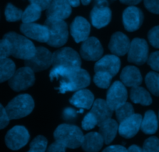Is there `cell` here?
Wrapping results in <instances>:
<instances>
[{"instance_id": "24", "label": "cell", "mask_w": 159, "mask_h": 152, "mask_svg": "<svg viewBox=\"0 0 159 152\" xmlns=\"http://www.w3.org/2000/svg\"><path fill=\"white\" fill-rule=\"evenodd\" d=\"M104 143L105 141L100 133L92 132L84 136L81 147L86 152H98L101 150Z\"/></svg>"}, {"instance_id": "2", "label": "cell", "mask_w": 159, "mask_h": 152, "mask_svg": "<svg viewBox=\"0 0 159 152\" xmlns=\"http://www.w3.org/2000/svg\"><path fill=\"white\" fill-rule=\"evenodd\" d=\"M11 44V56L20 59L27 60L33 57L36 52V48L31 41L26 37L15 33L9 32L3 36Z\"/></svg>"}, {"instance_id": "13", "label": "cell", "mask_w": 159, "mask_h": 152, "mask_svg": "<svg viewBox=\"0 0 159 152\" xmlns=\"http://www.w3.org/2000/svg\"><path fill=\"white\" fill-rule=\"evenodd\" d=\"M72 6L67 0H52L51 3L46 10L48 19L63 21L70 16Z\"/></svg>"}, {"instance_id": "1", "label": "cell", "mask_w": 159, "mask_h": 152, "mask_svg": "<svg viewBox=\"0 0 159 152\" xmlns=\"http://www.w3.org/2000/svg\"><path fill=\"white\" fill-rule=\"evenodd\" d=\"M49 77L52 81H59V86L57 90L61 94L81 90L88 87L91 83L89 73L80 67L52 68Z\"/></svg>"}, {"instance_id": "17", "label": "cell", "mask_w": 159, "mask_h": 152, "mask_svg": "<svg viewBox=\"0 0 159 152\" xmlns=\"http://www.w3.org/2000/svg\"><path fill=\"white\" fill-rule=\"evenodd\" d=\"M71 35L76 43L84 41L89 37L91 24L82 16H76L70 27Z\"/></svg>"}, {"instance_id": "18", "label": "cell", "mask_w": 159, "mask_h": 152, "mask_svg": "<svg viewBox=\"0 0 159 152\" xmlns=\"http://www.w3.org/2000/svg\"><path fill=\"white\" fill-rule=\"evenodd\" d=\"M130 45L129 39L122 32H116L111 37L108 48L113 55L123 56L128 53Z\"/></svg>"}, {"instance_id": "47", "label": "cell", "mask_w": 159, "mask_h": 152, "mask_svg": "<svg viewBox=\"0 0 159 152\" xmlns=\"http://www.w3.org/2000/svg\"><path fill=\"white\" fill-rule=\"evenodd\" d=\"M94 6H108L109 7V1L108 0H94Z\"/></svg>"}, {"instance_id": "36", "label": "cell", "mask_w": 159, "mask_h": 152, "mask_svg": "<svg viewBox=\"0 0 159 152\" xmlns=\"http://www.w3.org/2000/svg\"><path fill=\"white\" fill-rule=\"evenodd\" d=\"M98 125V121L94 115L90 112L85 116L82 121V128L84 130H90L94 129Z\"/></svg>"}, {"instance_id": "41", "label": "cell", "mask_w": 159, "mask_h": 152, "mask_svg": "<svg viewBox=\"0 0 159 152\" xmlns=\"http://www.w3.org/2000/svg\"><path fill=\"white\" fill-rule=\"evenodd\" d=\"M147 10L155 14H159V0H143Z\"/></svg>"}, {"instance_id": "14", "label": "cell", "mask_w": 159, "mask_h": 152, "mask_svg": "<svg viewBox=\"0 0 159 152\" xmlns=\"http://www.w3.org/2000/svg\"><path fill=\"white\" fill-rule=\"evenodd\" d=\"M143 12L137 7L131 6L124 10L123 13V23L127 31L138 30L143 24Z\"/></svg>"}, {"instance_id": "10", "label": "cell", "mask_w": 159, "mask_h": 152, "mask_svg": "<svg viewBox=\"0 0 159 152\" xmlns=\"http://www.w3.org/2000/svg\"><path fill=\"white\" fill-rule=\"evenodd\" d=\"M148 44L144 39L134 38L128 51V61L137 65H143L148 59Z\"/></svg>"}, {"instance_id": "8", "label": "cell", "mask_w": 159, "mask_h": 152, "mask_svg": "<svg viewBox=\"0 0 159 152\" xmlns=\"http://www.w3.org/2000/svg\"><path fill=\"white\" fill-rule=\"evenodd\" d=\"M30 134L28 130L23 126H15L7 132L5 136L6 145L13 150L22 148L28 143Z\"/></svg>"}, {"instance_id": "22", "label": "cell", "mask_w": 159, "mask_h": 152, "mask_svg": "<svg viewBox=\"0 0 159 152\" xmlns=\"http://www.w3.org/2000/svg\"><path fill=\"white\" fill-rule=\"evenodd\" d=\"M122 83L126 87H138L142 83V76L140 70L134 66L126 67L120 74Z\"/></svg>"}, {"instance_id": "40", "label": "cell", "mask_w": 159, "mask_h": 152, "mask_svg": "<svg viewBox=\"0 0 159 152\" xmlns=\"http://www.w3.org/2000/svg\"><path fill=\"white\" fill-rule=\"evenodd\" d=\"M10 118L7 115L6 108L0 103V130L6 128L10 123Z\"/></svg>"}, {"instance_id": "46", "label": "cell", "mask_w": 159, "mask_h": 152, "mask_svg": "<svg viewBox=\"0 0 159 152\" xmlns=\"http://www.w3.org/2000/svg\"><path fill=\"white\" fill-rule=\"evenodd\" d=\"M122 3L126 4V5H129V6H134L137 5V4L140 3L142 0H119Z\"/></svg>"}, {"instance_id": "51", "label": "cell", "mask_w": 159, "mask_h": 152, "mask_svg": "<svg viewBox=\"0 0 159 152\" xmlns=\"http://www.w3.org/2000/svg\"><path fill=\"white\" fill-rule=\"evenodd\" d=\"M158 119H159V113H158Z\"/></svg>"}, {"instance_id": "33", "label": "cell", "mask_w": 159, "mask_h": 152, "mask_svg": "<svg viewBox=\"0 0 159 152\" xmlns=\"http://www.w3.org/2000/svg\"><path fill=\"white\" fill-rule=\"evenodd\" d=\"M23 11L16 8L12 3L7 4L5 10L6 19L8 22H16L22 18Z\"/></svg>"}, {"instance_id": "35", "label": "cell", "mask_w": 159, "mask_h": 152, "mask_svg": "<svg viewBox=\"0 0 159 152\" xmlns=\"http://www.w3.org/2000/svg\"><path fill=\"white\" fill-rule=\"evenodd\" d=\"M144 152H159V139L155 136H151L144 141L143 145Z\"/></svg>"}, {"instance_id": "43", "label": "cell", "mask_w": 159, "mask_h": 152, "mask_svg": "<svg viewBox=\"0 0 159 152\" xmlns=\"http://www.w3.org/2000/svg\"><path fill=\"white\" fill-rule=\"evenodd\" d=\"M66 147L63 144L56 140L46 149V152H66Z\"/></svg>"}, {"instance_id": "50", "label": "cell", "mask_w": 159, "mask_h": 152, "mask_svg": "<svg viewBox=\"0 0 159 152\" xmlns=\"http://www.w3.org/2000/svg\"><path fill=\"white\" fill-rule=\"evenodd\" d=\"M80 1H81L82 4H83V5H84V6L88 5V4H89L90 2H91V0H80Z\"/></svg>"}, {"instance_id": "45", "label": "cell", "mask_w": 159, "mask_h": 152, "mask_svg": "<svg viewBox=\"0 0 159 152\" xmlns=\"http://www.w3.org/2000/svg\"><path fill=\"white\" fill-rule=\"evenodd\" d=\"M102 152H128V150L123 146L112 145L106 147Z\"/></svg>"}, {"instance_id": "49", "label": "cell", "mask_w": 159, "mask_h": 152, "mask_svg": "<svg viewBox=\"0 0 159 152\" xmlns=\"http://www.w3.org/2000/svg\"><path fill=\"white\" fill-rule=\"evenodd\" d=\"M67 1L73 7H76L80 5V0H67Z\"/></svg>"}, {"instance_id": "30", "label": "cell", "mask_w": 159, "mask_h": 152, "mask_svg": "<svg viewBox=\"0 0 159 152\" xmlns=\"http://www.w3.org/2000/svg\"><path fill=\"white\" fill-rule=\"evenodd\" d=\"M145 83L153 94L159 96V74L155 72H150L145 77Z\"/></svg>"}, {"instance_id": "5", "label": "cell", "mask_w": 159, "mask_h": 152, "mask_svg": "<svg viewBox=\"0 0 159 152\" xmlns=\"http://www.w3.org/2000/svg\"><path fill=\"white\" fill-rule=\"evenodd\" d=\"M45 25L49 32L47 44L52 47H61L66 43L69 34L68 27L65 21L47 18Z\"/></svg>"}, {"instance_id": "34", "label": "cell", "mask_w": 159, "mask_h": 152, "mask_svg": "<svg viewBox=\"0 0 159 152\" xmlns=\"http://www.w3.org/2000/svg\"><path fill=\"white\" fill-rule=\"evenodd\" d=\"M48 146L47 139L43 136H38L31 141L30 150L27 152H45Z\"/></svg>"}, {"instance_id": "28", "label": "cell", "mask_w": 159, "mask_h": 152, "mask_svg": "<svg viewBox=\"0 0 159 152\" xmlns=\"http://www.w3.org/2000/svg\"><path fill=\"white\" fill-rule=\"evenodd\" d=\"M16 71L14 62L9 58H0V84L9 81Z\"/></svg>"}, {"instance_id": "48", "label": "cell", "mask_w": 159, "mask_h": 152, "mask_svg": "<svg viewBox=\"0 0 159 152\" xmlns=\"http://www.w3.org/2000/svg\"><path fill=\"white\" fill-rule=\"evenodd\" d=\"M128 152H144L143 150V149L140 148V147L137 145H132L127 149Z\"/></svg>"}, {"instance_id": "6", "label": "cell", "mask_w": 159, "mask_h": 152, "mask_svg": "<svg viewBox=\"0 0 159 152\" xmlns=\"http://www.w3.org/2000/svg\"><path fill=\"white\" fill-rule=\"evenodd\" d=\"M81 67L80 55L71 48H62L52 54V68H76Z\"/></svg>"}, {"instance_id": "7", "label": "cell", "mask_w": 159, "mask_h": 152, "mask_svg": "<svg viewBox=\"0 0 159 152\" xmlns=\"http://www.w3.org/2000/svg\"><path fill=\"white\" fill-rule=\"evenodd\" d=\"M34 81V72L29 67H24L16 70L8 83L12 90L20 91L33 86Z\"/></svg>"}, {"instance_id": "26", "label": "cell", "mask_w": 159, "mask_h": 152, "mask_svg": "<svg viewBox=\"0 0 159 152\" xmlns=\"http://www.w3.org/2000/svg\"><path fill=\"white\" fill-rule=\"evenodd\" d=\"M130 99L134 103L142 105H150L152 103V98L149 92L139 86L132 87L130 90Z\"/></svg>"}, {"instance_id": "20", "label": "cell", "mask_w": 159, "mask_h": 152, "mask_svg": "<svg viewBox=\"0 0 159 152\" xmlns=\"http://www.w3.org/2000/svg\"><path fill=\"white\" fill-rule=\"evenodd\" d=\"M111 11L108 6H94L91 12V21L96 28H102L110 23Z\"/></svg>"}, {"instance_id": "4", "label": "cell", "mask_w": 159, "mask_h": 152, "mask_svg": "<svg viewBox=\"0 0 159 152\" xmlns=\"http://www.w3.org/2000/svg\"><path fill=\"white\" fill-rule=\"evenodd\" d=\"M34 101L30 94H24L15 97L6 106L10 119H18L28 116L33 111Z\"/></svg>"}, {"instance_id": "37", "label": "cell", "mask_w": 159, "mask_h": 152, "mask_svg": "<svg viewBox=\"0 0 159 152\" xmlns=\"http://www.w3.org/2000/svg\"><path fill=\"white\" fill-rule=\"evenodd\" d=\"M11 56V44L7 38L0 40V58H8Z\"/></svg>"}, {"instance_id": "11", "label": "cell", "mask_w": 159, "mask_h": 152, "mask_svg": "<svg viewBox=\"0 0 159 152\" xmlns=\"http://www.w3.org/2000/svg\"><path fill=\"white\" fill-rule=\"evenodd\" d=\"M127 98V90L124 84L120 81H116L108 89L106 102L108 106L114 111L126 103Z\"/></svg>"}, {"instance_id": "23", "label": "cell", "mask_w": 159, "mask_h": 152, "mask_svg": "<svg viewBox=\"0 0 159 152\" xmlns=\"http://www.w3.org/2000/svg\"><path fill=\"white\" fill-rule=\"evenodd\" d=\"M91 113H92L98 121V126L111 119L113 114V110L108 106L106 101L103 99H97L94 101Z\"/></svg>"}, {"instance_id": "29", "label": "cell", "mask_w": 159, "mask_h": 152, "mask_svg": "<svg viewBox=\"0 0 159 152\" xmlns=\"http://www.w3.org/2000/svg\"><path fill=\"white\" fill-rule=\"evenodd\" d=\"M42 11V9L38 6L30 3V5H29L23 12L22 18H21L23 23L29 24V23H34V21H38L41 16Z\"/></svg>"}, {"instance_id": "42", "label": "cell", "mask_w": 159, "mask_h": 152, "mask_svg": "<svg viewBox=\"0 0 159 152\" xmlns=\"http://www.w3.org/2000/svg\"><path fill=\"white\" fill-rule=\"evenodd\" d=\"M77 113V112L75 111L73 108L68 107V108H66L62 112V119L65 121L73 122L76 119Z\"/></svg>"}, {"instance_id": "16", "label": "cell", "mask_w": 159, "mask_h": 152, "mask_svg": "<svg viewBox=\"0 0 159 152\" xmlns=\"http://www.w3.org/2000/svg\"><path fill=\"white\" fill-rule=\"evenodd\" d=\"M142 116L134 113L130 117L120 122L119 126V133L124 138H132L138 133L142 122Z\"/></svg>"}, {"instance_id": "3", "label": "cell", "mask_w": 159, "mask_h": 152, "mask_svg": "<svg viewBox=\"0 0 159 152\" xmlns=\"http://www.w3.org/2000/svg\"><path fill=\"white\" fill-rule=\"evenodd\" d=\"M54 137L69 148H77L81 146L84 134L80 129L74 125L61 124L54 132Z\"/></svg>"}, {"instance_id": "38", "label": "cell", "mask_w": 159, "mask_h": 152, "mask_svg": "<svg viewBox=\"0 0 159 152\" xmlns=\"http://www.w3.org/2000/svg\"><path fill=\"white\" fill-rule=\"evenodd\" d=\"M148 37L151 45L159 48V26H156L151 29L148 32Z\"/></svg>"}, {"instance_id": "27", "label": "cell", "mask_w": 159, "mask_h": 152, "mask_svg": "<svg viewBox=\"0 0 159 152\" xmlns=\"http://www.w3.org/2000/svg\"><path fill=\"white\" fill-rule=\"evenodd\" d=\"M157 127H158V122L155 113L151 110L146 112L143 119H142L141 127H140L142 131L146 134H153L156 133Z\"/></svg>"}, {"instance_id": "15", "label": "cell", "mask_w": 159, "mask_h": 152, "mask_svg": "<svg viewBox=\"0 0 159 152\" xmlns=\"http://www.w3.org/2000/svg\"><path fill=\"white\" fill-rule=\"evenodd\" d=\"M20 31L28 38L39 42H46L49 38V32L46 26L34 23L24 24L20 25Z\"/></svg>"}, {"instance_id": "31", "label": "cell", "mask_w": 159, "mask_h": 152, "mask_svg": "<svg viewBox=\"0 0 159 152\" xmlns=\"http://www.w3.org/2000/svg\"><path fill=\"white\" fill-rule=\"evenodd\" d=\"M115 111H116V116L119 123L134 114V107L129 102L124 103L123 105L116 108Z\"/></svg>"}, {"instance_id": "19", "label": "cell", "mask_w": 159, "mask_h": 152, "mask_svg": "<svg viewBox=\"0 0 159 152\" xmlns=\"http://www.w3.org/2000/svg\"><path fill=\"white\" fill-rule=\"evenodd\" d=\"M120 59L115 55H107L98 60L94 65V72H105L114 76L120 69Z\"/></svg>"}, {"instance_id": "32", "label": "cell", "mask_w": 159, "mask_h": 152, "mask_svg": "<svg viewBox=\"0 0 159 152\" xmlns=\"http://www.w3.org/2000/svg\"><path fill=\"white\" fill-rule=\"evenodd\" d=\"M113 76L105 72H96L94 76V83L100 88L106 89L109 87Z\"/></svg>"}, {"instance_id": "39", "label": "cell", "mask_w": 159, "mask_h": 152, "mask_svg": "<svg viewBox=\"0 0 159 152\" xmlns=\"http://www.w3.org/2000/svg\"><path fill=\"white\" fill-rule=\"evenodd\" d=\"M148 63L152 70L159 71V51L151 53L148 59Z\"/></svg>"}, {"instance_id": "9", "label": "cell", "mask_w": 159, "mask_h": 152, "mask_svg": "<svg viewBox=\"0 0 159 152\" xmlns=\"http://www.w3.org/2000/svg\"><path fill=\"white\" fill-rule=\"evenodd\" d=\"M51 65H52V54L45 47L36 48L34 56L25 60V67L30 68L34 72L45 70Z\"/></svg>"}, {"instance_id": "12", "label": "cell", "mask_w": 159, "mask_h": 152, "mask_svg": "<svg viewBox=\"0 0 159 152\" xmlns=\"http://www.w3.org/2000/svg\"><path fill=\"white\" fill-rule=\"evenodd\" d=\"M103 55L102 44L94 37H91L85 40L80 47V56L88 61H96L101 59Z\"/></svg>"}, {"instance_id": "21", "label": "cell", "mask_w": 159, "mask_h": 152, "mask_svg": "<svg viewBox=\"0 0 159 152\" xmlns=\"http://www.w3.org/2000/svg\"><path fill=\"white\" fill-rule=\"evenodd\" d=\"M70 103L75 107L81 109H90L94 101L92 92L87 89L79 90L70 100Z\"/></svg>"}, {"instance_id": "25", "label": "cell", "mask_w": 159, "mask_h": 152, "mask_svg": "<svg viewBox=\"0 0 159 152\" xmlns=\"http://www.w3.org/2000/svg\"><path fill=\"white\" fill-rule=\"evenodd\" d=\"M99 133L103 137L105 144H108L112 142L119 131V125L114 119H108L98 125Z\"/></svg>"}, {"instance_id": "44", "label": "cell", "mask_w": 159, "mask_h": 152, "mask_svg": "<svg viewBox=\"0 0 159 152\" xmlns=\"http://www.w3.org/2000/svg\"><path fill=\"white\" fill-rule=\"evenodd\" d=\"M29 1L31 4H34V5L40 7L42 9V10H47V8L52 2V0H29Z\"/></svg>"}]
</instances>
